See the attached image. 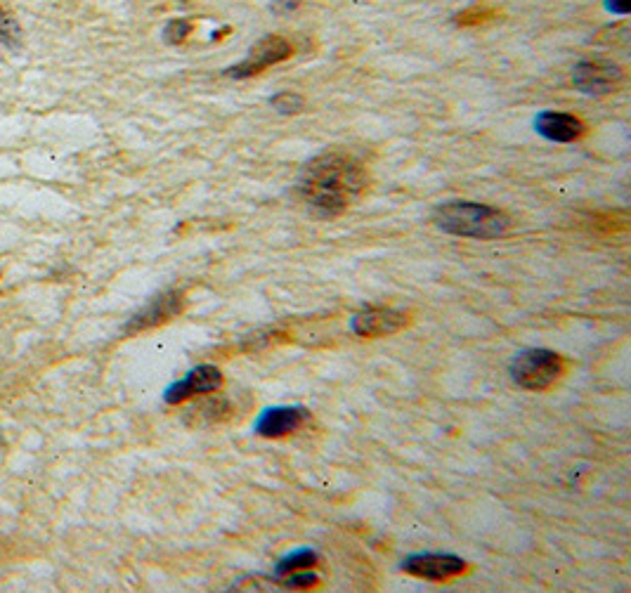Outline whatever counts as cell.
Listing matches in <instances>:
<instances>
[{
  "instance_id": "cell-1",
  "label": "cell",
  "mask_w": 631,
  "mask_h": 593,
  "mask_svg": "<svg viewBox=\"0 0 631 593\" xmlns=\"http://www.w3.org/2000/svg\"><path fill=\"white\" fill-rule=\"evenodd\" d=\"M369 175L350 154L324 152L303 168L298 194L322 215H338L367 192Z\"/></svg>"
},
{
  "instance_id": "cell-2",
  "label": "cell",
  "mask_w": 631,
  "mask_h": 593,
  "mask_svg": "<svg viewBox=\"0 0 631 593\" xmlns=\"http://www.w3.org/2000/svg\"><path fill=\"white\" fill-rule=\"evenodd\" d=\"M438 230L468 239H499L511 230V218L494 206L473 201H447L433 211Z\"/></svg>"
},
{
  "instance_id": "cell-3",
  "label": "cell",
  "mask_w": 631,
  "mask_h": 593,
  "mask_svg": "<svg viewBox=\"0 0 631 593\" xmlns=\"http://www.w3.org/2000/svg\"><path fill=\"white\" fill-rule=\"evenodd\" d=\"M563 357L544 348L523 350L513 357L511 379L516 386L525 390H546L563 376Z\"/></svg>"
},
{
  "instance_id": "cell-4",
  "label": "cell",
  "mask_w": 631,
  "mask_h": 593,
  "mask_svg": "<svg viewBox=\"0 0 631 593\" xmlns=\"http://www.w3.org/2000/svg\"><path fill=\"white\" fill-rule=\"evenodd\" d=\"M291 57V43L282 36H268L263 38L258 45H253L249 57L244 62L234 64L225 71L232 78H251L263 74L265 69L275 67V64L289 60Z\"/></svg>"
},
{
  "instance_id": "cell-5",
  "label": "cell",
  "mask_w": 631,
  "mask_h": 593,
  "mask_svg": "<svg viewBox=\"0 0 631 593\" xmlns=\"http://www.w3.org/2000/svg\"><path fill=\"white\" fill-rule=\"evenodd\" d=\"M402 570L428 582H445L466 572V560L454 553H412L402 560Z\"/></svg>"
},
{
  "instance_id": "cell-6",
  "label": "cell",
  "mask_w": 631,
  "mask_h": 593,
  "mask_svg": "<svg viewBox=\"0 0 631 593\" xmlns=\"http://www.w3.org/2000/svg\"><path fill=\"white\" fill-rule=\"evenodd\" d=\"M622 81V69L608 60H587L580 62L572 71V83L577 90L591 97H601L613 93Z\"/></svg>"
},
{
  "instance_id": "cell-7",
  "label": "cell",
  "mask_w": 631,
  "mask_h": 593,
  "mask_svg": "<svg viewBox=\"0 0 631 593\" xmlns=\"http://www.w3.org/2000/svg\"><path fill=\"white\" fill-rule=\"evenodd\" d=\"M220 386H223V371L216 364H199V367L187 371L185 379L175 381L166 388L164 400L168 404H178L190 400V397L216 393Z\"/></svg>"
},
{
  "instance_id": "cell-8",
  "label": "cell",
  "mask_w": 631,
  "mask_h": 593,
  "mask_svg": "<svg viewBox=\"0 0 631 593\" xmlns=\"http://www.w3.org/2000/svg\"><path fill=\"white\" fill-rule=\"evenodd\" d=\"M182 308H185V293L182 291H166L161 296H156L154 301H149L138 315H135L126 324V334H142V331L161 327V324L171 322L173 317H178Z\"/></svg>"
},
{
  "instance_id": "cell-9",
  "label": "cell",
  "mask_w": 631,
  "mask_h": 593,
  "mask_svg": "<svg viewBox=\"0 0 631 593\" xmlns=\"http://www.w3.org/2000/svg\"><path fill=\"white\" fill-rule=\"evenodd\" d=\"M409 324V315L405 310L395 308H367L350 319V329L360 338H381L398 334Z\"/></svg>"
},
{
  "instance_id": "cell-10",
  "label": "cell",
  "mask_w": 631,
  "mask_h": 593,
  "mask_svg": "<svg viewBox=\"0 0 631 593\" xmlns=\"http://www.w3.org/2000/svg\"><path fill=\"white\" fill-rule=\"evenodd\" d=\"M308 419L310 412L305 407H298V404H294V407H270L260 412L256 423H253V433L260 435V438L277 440L296 433Z\"/></svg>"
},
{
  "instance_id": "cell-11",
  "label": "cell",
  "mask_w": 631,
  "mask_h": 593,
  "mask_svg": "<svg viewBox=\"0 0 631 593\" xmlns=\"http://www.w3.org/2000/svg\"><path fill=\"white\" fill-rule=\"evenodd\" d=\"M535 128L542 138L551 142H575L587 133L582 119L568 112H542L535 119Z\"/></svg>"
},
{
  "instance_id": "cell-12",
  "label": "cell",
  "mask_w": 631,
  "mask_h": 593,
  "mask_svg": "<svg viewBox=\"0 0 631 593\" xmlns=\"http://www.w3.org/2000/svg\"><path fill=\"white\" fill-rule=\"evenodd\" d=\"M232 414V404L225 397H208V400L194 404L187 412V421L194 426H213V423L225 421Z\"/></svg>"
},
{
  "instance_id": "cell-13",
  "label": "cell",
  "mask_w": 631,
  "mask_h": 593,
  "mask_svg": "<svg viewBox=\"0 0 631 593\" xmlns=\"http://www.w3.org/2000/svg\"><path fill=\"white\" fill-rule=\"evenodd\" d=\"M317 563H320V556H317L315 551H312V549H296V551L286 553V556L275 565V577L282 579L286 575H291V572L312 570Z\"/></svg>"
},
{
  "instance_id": "cell-14",
  "label": "cell",
  "mask_w": 631,
  "mask_h": 593,
  "mask_svg": "<svg viewBox=\"0 0 631 593\" xmlns=\"http://www.w3.org/2000/svg\"><path fill=\"white\" fill-rule=\"evenodd\" d=\"M19 41H22V29L0 5V43L8 45V48H17Z\"/></svg>"
},
{
  "instance_id": "cell-15",
  "label": "cell",
  "mask_w": 631,
  "mask_h": 593,
  "mask_svg": "<svg viewBox=\"0 0 631 593\" xmlns=\"http://www.w3.org/2000/svg\"><path fill=\"white\" fill-rule=\"evenodd\" d=\"M270 104H272V109H277V112L284 114V116H294L305 107L303 97L298 93H277L270 100Z\"/></svg>"
},
{
  "instance_id": "cell-16",
  "label": "cell",
  "mask_w": 631,
  "mask_h": 593,
  "mask_svg": "<svg viewBox=\"0 0 631 593\" xmlns=\"http://www.w3.org/2000/svg\"><path fill=\"white\" fill-rule=\"evenodd\" d=\"M282 589H312V586L320 584V577L315 575V572L310 570H298V572H291V575L282 577L277 582Z\"/></svg>"
},
{
  "instance_id": "cell-17",
  "label": "cell",
  "mask_w": 631,
  "mask_h": 593,
  "mask_svg": "<svg viewBox=\"0 0 631 593\" xmlns=\"http://www.w3.org/2000/svg\"><path fill=\"white\" fill-rule=\"evenodd\" d=\"M192 31H194V24L190 22V19H171L164 29V38H166V43L178 45V43H185V38L190 36Z\"/></svg>"
},
{
  "instance_id": "cell-18",
  "label": "cell",
  "mask_w": 631,
  "mask_h": 593,
  "mask_svg": "<svg viewBox=\"0 0 631 593\" xmlns=\"http://www.w3.org/2000/svg\"><path fill=\"white\" fill-rule=\"evenodd\" d=\"M497 12L490 10V8H471L466 12H461V15L457 17V24L461 26H473V24H483L487 22V19H492Z\"/></svg>"
},
{
  "instance_id": "cell-19",
  "label": "cell",
  "mask_w": 631,
  "mask_h": 593,
  "mask_svg": "<svg viewBox=\"0 0 631 593\" xmlns=\"http://www.w3.org/2000/svg\"><path fill=\"white\" fill-rule=\"evenodd\" d=\"M298 5H301V0H275V10H279V12L296 10Z\"/></svg>"
},
{
  "instance_id": "cell-20",
  "label": "cell",
  "mask_w": 631,
  "mask_h": 593,
  "mask_svg": "<svg viewBox=\"0 0 631 593\" xmlns=\"http://www.w3.org/2000/svg\"><path fill=\"white\" fill-rule=\"evenodd\" d=\"M608 8L613 12H620V15H627L629 12V0H610Z\"/></svg>"
}]
</instances>
